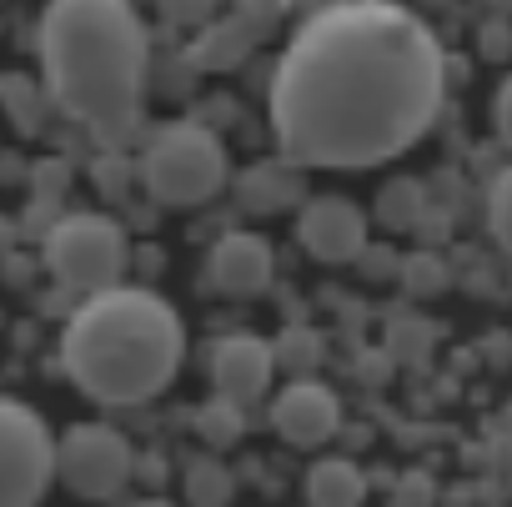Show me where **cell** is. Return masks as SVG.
Segmentation results:
<instances>
[{
    "label": "cell",
    "instance_id": "obj_22",
    "mask_svg": "<svg viewBox=\"0 0 512 507\" xmlns=\"http://www.w3.org/2000/svg\"><path fill=\"white\" fill-rule=\"evenodd\" d=\"M156 6H161V16L171 26H206L216 0H156Z\"/></svg>",
    "mask_w": 512,
    "mask_h": 507
},
{
    "label": "cell",
    "instance_id": "obj_1",
    "mask_svg": "<svg viewBox=\"0 0 512 507\" xmlns=\"http://www.w3.org/2000/svg\"><path fill=\"white\" fill-rule=\"evenodd\" d=\"M447 96L437 31L402 0L312 11L267 91L277 151L302 171H367L417 146Z\"/></svg>",
    "mask_w": 512,
    "mask_h": 507
},
{
    "label": "cell",
    "instance_id": "obj_16",
    "mask_svg": "<svg viewBox=\"0 0 512 507\" xmlns=\"http://www.w3.org/2000/svg\"><path fill=\"white\" fill-rule=\"evenodd\" d=\"M241 427H246V417H241V402H231V397H211L196 407V437L206 447H231L241 437Z\"/></svg>",
    "mask_w": 512,
    "mask_h": 507
},
{
    "label": "cell",
    "instance_id": "obj_18",
    "mask_svg": "<svg viewBox=\"0 0 512 507\" xmlns=\"http://www.w3.org/2000/svg\"><path fill=\"white\" fill-rule=\"evenodd\" d=\"M487 231H492V241L512 257V166L497 171L492 186H487Z\"/></svg>",
    "mask_w": 512,
    "mask_h": 507
},
{
    "label": "cell",
    "instance_id": "obj_14",
    "mask_svg": "<svg viewBox=\"0 0 512 507\" xmlns=\"http://www.w3.org/2000/svg\"><path fill=\"white\" fill-rule=\"evenodd\" d=\"M251 26H256V21H246V16L206 26V31L191 41V66H196V71H231V66L251 51Z\"/></svg>",
    "mask_w": 512,
    "mask_h": 507
},
{
    "label": "cell",
    "instance_id": "obj_23",
    "mask_svg": "<svg viewBox=\"0 0 512 507\" xmlns=\"http://www.w3.org/2000/svg\"><path fill=\"white\" fill-rule=\"evenodd\" d=\"M96 186L106 191V196H126V181H131V166H126V156H116V151H106L101 161H96Z\"/></svg>",
    "mask_w": 512,
    "mask_h": 507
},
{
    "label": "cell",
    "instance_id": "obj_11",
    "mask_svg": "<svg viewBox=\"0 0 512 507\" xmlns=\"http://www.w3.org/2000/svg\"><path fill=\"white\" fill-rule=\"evenodd\" d=\"M277 277V251L267 236H256V231H226L216 246H211V262H206V282L211 292L221 297H262Z\"/></svg>",
    "mask_w": 512,
    "mask_h": 507
},
{
    "label": "cell",
    "instance_id": "obj_9",
    "mask_svg": "<svg viewBox=\"0 0 512 507\" xmlns=\"http://www.w3.org/2000/svg\"><path fill=\"white\" fill-rule=\"evenodd\" d=\"M297 236L317 262H357L367 251V211L352 196H312L297 216Z\"/></svg>",
    "mask_w": 512,
    "mask_h": 507
},
{
    "label": "cell",
    "instance_id": "obj_3",
    "mask_svg": "<svg viewBox=\"0 0 512 507\" xmlns=\"http://www.w3.org/2000/svg\"><path fill=\"white\" fill-rule=\"evenodd\" d=\"M186 357V327L166 297L151 287H106L91 292L66 332H61V367L101 407H141L161 397Z\"/></svg>",
    "mask_w": 512,
    "mask_h": 507
},
{
    "label": "cell",
    "instance_id": "obj_2",
    "mask_svg": "<svg viewBox=\"0 0 512 507\" xmlns=\"http://www.w3.org/2000/svg\"><path fill=\"white\" fill-rule=\"evenodd\" d=\"M41 86L101 146L141 126L151 41L131 0H46L36 21Z\"/></svg>",
    "mask_w": 512,
    "mask_h": 507
},
{
    "label": "cell",
    "instance_id": "obj_20",
    "mask_svg": "<svg viewBox=\"0 0 512 507\" xmlns=\"http://www.w3.org/2000/svg\"><path fill=\"white\" fill-rule=\"evenodd\" d=\"M317 357H322V337L307 332V327H292V332L277 342V362H287V372H297V377H312Z\"/></svg>",
    "mask_w": 512,
    "mask_h": 507
},
{
    "label": "cell",
    "instance_id": "obj_27",
    "mask_svg": "<svg viewBox=\"0 0 512 507\" xmlns=\"http://www.w3.org/2000/svg\"><path fill=\"white\" fill-rule=\"evenodd\" d=\"M307 507H312V502H307Z\"/></svg>",
    "mask_w": 512,
    "mask_h": 507
},
{
    "label": "cell",
    "instance_id": "obj_13",
    "mask_svg": "<svg viewBox=\"0 0 512 507\" xmlns=\"http://www.w3.org/2000/svg\"><path fill=\"white\" fill-rule=\"evenodd\" d=\"M367 477L352 457H322L307 467V502L312 507H362Z\"/></svg>",
    "mask_w": 512,
    "mask_h": 507
},
{
    "label": "cell",
    "instance_id": "obj_24",
    "mask_svg": "<svg viewBox=\"0 0 512 507\" xmlns=\"http://www.w3.org/2000/svg\"><path fill=\"white\" fill-rule=\"evenodd\" d=\"M236 6V16H246V21H256V26H272V21H282L297 0H231Z\"/></svg>",
    "mask_w": 512,
    "mask_h": 507
},
{
    "label": "cell",
    "instance_id": "obj_7",
    "mask_svg": "<svg viewBox=\"0 0 512 507\" xmlns=\"http://www.w3.org/2000/svg\"><path fill=\"white\" fill-rule=\"evenodd\" d=\"M56 482V437L36 407L0 397V507H36Z\"/></svg>",
    "mask_w": 512,
    "mask_h": 507
},
{
    "label": "cell",
    "instance_id": "obj_25",
    "mask_svg": "<svg viewBox=\"0 0 512 507\" xmlns=\"http://www.w3.org/2000/svg\"><path fill=\"white\" fill-rule=\"evenodd\" d=\"M492 126H497V141L512 151V76L497 86V101H492Z\"/></svg>",
    "mask_w": 512,
    "mask_h": 507
},
{
    "label": "cell",
    "instance_id": "obj_4",
    "mask_svg": "<svg viewBox=\"0 0 512 507\" xmlns=\"http://www.w3.org/2000/svg\"><path fill=\"white\" fill-rule=\"evenodd\" d=\"M226 176H231L226 146L201 121H171L141 151V186L161 206H201L226 186Z\"/></svg>",
    "mask_w": 512,
    "mask_h": 507
},
{
    "label": "cell",
    "instance_id": "obj_19",
    "mask_svg": "<svg viewBox=\"0 0 512 507\" xmlns=\"http://www.w3.org/2000/svg\"><path fill=\"white\" fill-rule=\"evenodd\" d=\"M402 287L412 297H437L447 287V267L442 257H432V251H412V257L402 262Z\"/></svg>",
    "mask_w": 512,
    "mask_h": 507
},
{
    "label": "cell",
    "instance_id": "obj_12",
    "mask_svg": "<svg viewBox=\"0 0 512 507\" xmlns=\"http://www.w3.org/2000/svg\"><path fill=\"white\" fill-rule=\"evenodd\" d=\"M236 201L251 211V216H272V211H287L292 201H302V166L277 156V161H256L236 176Z\"/></svg>",
    "mask_w": 512,
    "mask_h": 507
},
{
    "label": "cell",
    "instance_id": "obj_6",
    "mask_svg": "<svg viewBox=\"0 0 512 507\" xmlns=\"http://www.w3.org/2000/svg\"><path fill=\"white\" fill-rule=\"evenodd\" d=\"M136 477V447L111 422H76L56 437V482L86 502H111Z\"/></svg>",
    "mask_w": 512,
    "mask_h": 507
},
{
    "label": "cell",
    "instance_id": "obj_26",
    "mask_svg": "<svg viewBox=\"0 0 512 507\" xmlns=\"http://www.w3.org/2000/svg\"><path fill=\"white\" fill-rule=\"evenodd\" d=\"M136 507H176V502H156V497H151V502H136Z\"/></svg>",
    "mask_w": 512,
    "mask_h": 507
},
{
    "label": "cell",
    "instance_id": "obj_15",
    "mask_svg": "<svg viewBox=\"0 0 512 507\" xmlns=\"http://www.w3.org/2000/svg\"><path fill=\"white\" fill-rule=\"evenodd\" d=\"M41 101H46L41 81H31V76H0V106H6V116H11V126L21 136H31L41 126V116H36Z\"/></svg>",
    "mask_w": 512,
    "mask_h": 507
},
{
    "label": "cell",
    "instance_id": "obj_8",
    "mask_svg": "<svg viewBox=\"0 0 512 507\" xmlns=\"http://www.w3.org/2000/svg\"><path fill=\"white\" fill-rule=\"evenodd\" d=\"M277 377V347L256 332H226L211 347V387L216 397H231L241 407L262 402Z\"/></svg>",
    "mask_w": 512,
    "mask_h": 507
},
{
    "label": "cell",
    "instance_id": "obj_17",
    "mask_svg": "<svg viewBox=\"0 0 512 507\" xmlns=\"http://www.w3.org/2000/svg\"><path fill=\"white\" fill-rule=\"evenodd\" d=\"M231 492H236V482H231V472L216 457H196L186 467V497H191V507H226Z\"/></svg>",
    "mask_w": 512,
    "mask_h": 507
},
{
    "label": "cell",
    "instance_id": "obj_10",
    "mask_svg": "<svg viewBox=\"0 0 512 507\" xmlns=\"http://www.w3.org/2000/svg\"><path fill=\"white\" fill-rule=\"evenodd\" d=\"M337 427H342V402L317 377H297L272 397V432L287 447H322L337 437Z\"/></svg>",
    "mask_w": 512,
    "mask_h": 507
},
{
    "label": "cell",
    "instance_id": "obj_5",
    "mask_svg": "<svg viewBox=\"0 0 512 507\" xmlns=\"http://www.w3.org/2000/svg\"><path fill=\"white\" fill-rule=\"evenodd\" d=\"M126 231L121 221H111L106 211H66L51 231H46V267L61 287L91 297L121 282L126 272Z\"/></svg>",
    "mask_w": 512,
    "mask_h": 507
},
{
    "label": "cell",
    "instance_id": "obj_21",
    "mask_svg": "<svg viewBox=\"0 0 512 507\" xmlns=\"http://www.w3.org/2000/svg\"><path fill=\"white\" fill-rule=\"evenodd\" d=\"M417 211H422V186L417 181H392L377 201V216L387 226H407V221H417Z\"/></svg>",
    "mask_w": 512,
    "mask_h": 507
}]
</instances>
